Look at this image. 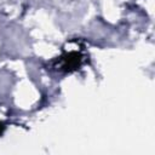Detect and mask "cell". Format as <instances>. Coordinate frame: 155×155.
<instances>
[{"mask_svg":"<svg viewBox=\"0 0 155 155\" xmlns=\"http://www.w3.org/2000/svg\"><path fill=\"white\" fill-rule=\"evenodd\" d=\"M59 58H61L59 61L62 63L61 69H63L64 71H68V73L79 69V67L81 65V61H82L81 54L78 52H68Z\"/></svg>","mask_w":155,"mask_h":155,"instance_id":"1","label":"cell"},{"mask_svg":"<svg viewBox=\"0 0 155 155\" xmlns=\"http://www.w3.org/2000/svg\"><path fill=\"white\" fill-rule=\"evenodd\" d=\"M5 128H6V126H5V124L4 122H0V136L4 133V131H5Z\"/></svg>","mask_w":155,"mask_h":155,"instance_id":"2","label":"cell"}]
</instances>
